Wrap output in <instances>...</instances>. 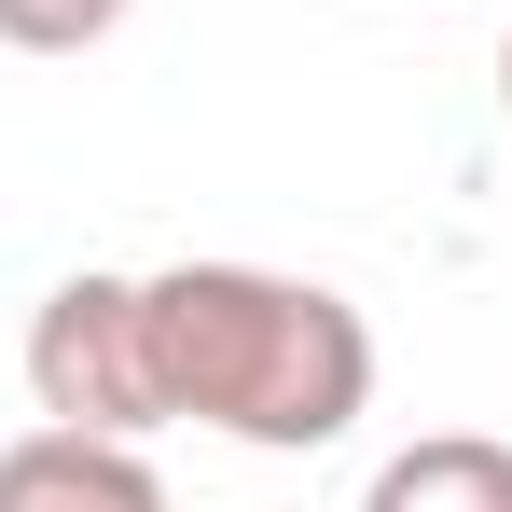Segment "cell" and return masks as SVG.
Returning <instances> with one entry per match:
<instances>
[{"label": "cell", "mask_w": 512, "mask_h": 512, "mask_svg": "<svg viewBox=\"0 0 512 512\" xmlns=\"http://www.w3.org/2000/svg\"><path fill=\"white\" fill-rule=\"evenodd\" d=\"M139 360H153V429H222L263 457H319L374 402V319L277 263L139 277Z\"/></svg>", "instance_id": "cell-1"}, {"label": "cell", "mask_w": 512, "mask_h": 512, "mask_svg": "<svg viewBox=\"0 0 512 512\" xmlns=\"http://www.w3.org/2000/svg\"><path fill=\"white\" fill-rule=\"evenodd\" d=\"M28 402L56 429H153V360H139V277H56L28 305Z\"/></svg>", "instance_id": "cell-2"}, {"label": "cell", "mask_w": 512, "mask_h": 512, "mask_svg": "<svg viewBox=\"0 0 512 512\" xmlns=\"http://www.w3.org/2000/svg\"><path fill=\"white\" fill-rule=\"evenodd\" d=\"M0 512H167L153 485V457L139 443H111V429H14L0 443Z\"/></svg>", "instance_id": "cell-3"}, {"label": "cell", "mask_w": 512, "mask_h": 512, "mask_svg": "<svg viewBox=\"0 0 512 512\" xmlns=\"http://www.w3.org/2000/svg\"><path fill=\"white\" fill-rule=\"evenodd\" d=\"M360 512H512V443L499 429H416L374 457Z\"/></svg>", "instance_id": "cell-4"}, {"label": "cell", "mask_w": 512, "mask_h": 512, "mask_svg": "<svg viewBox=\"0 0 512 512\" xmlns=\"http://www.w3.org/2000/svg\"><path fill=\"white\" fill-rule=\"evenodd\" d=\"M111 28H125V0H0V42L14 56H84Z\"/></svg>", "instance_id": "cell-5"}, {"label": "cell", "mask_w": 512, "mask_h": 512, "mask_svg": "<svg viewBox=\"0 0 512 512\" xmlns=\"http://www.w3.org/2000/svg\"><path fill=\"white\" fill-rule=\"evenodd\" d=\"M499 97H512V42H499Z\"/></svg>", "instance_id": "cell-6"}]
</instances>
